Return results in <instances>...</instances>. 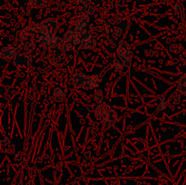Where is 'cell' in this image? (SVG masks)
<instances>
[{
	"mask_svg": "<svg viewBox=\"0 0 186 185\" xmlns=\"http://www.w3.org/2000/svg\"><path fill=\"white\" fill-rule=\"evenodd\" d=\"M109 109H108V106H107V104H98L96 105V107L94 108V115H95V117H96V119L98 120H102L103 117L104 116L105 113L107 112Z\"/></svg>",
	"mask_w": 186,
	"mask_h": 185,
	"instance_id": "9",
	"label": "cell"
},
{
	"mask_svg": "<svg viewBox=\"0 0 186 185\" xmlns=\"http://www.w3.org/2000/svg\"><path fill=\"white\" fill-rule=\"evenodd\" d=\"M117 26L123 30V32H126L129 28V22L127 20H122L117 24Z\"/></svg>",
	"mask_w": 186,
	"mask_h": 185,
	"instance_id": "18",
	"label": "cell"
},
{
	"mask_svg": "<svg viewBox=\"0 0 186 185\" xmlns=\"http://www.w3.org/2000/svg\"><path fill=\"white\" fill-rule=\"evenodd\" d=\"M17 185H25V184H24V183H22V182H20V183H18Z\"/></svg>",
	"mask_w": 186,
	"mask_h": 185,
	"instance_id": "35",
	"label": "cell"
},
{
	"mask_svg": "<svg viewBox=\"0 0 186 185\" xmlns=\"http://www.w3.org/2000/svg\"><path fill=\"white\" fill-rule=\"evenodd\" d=\"M76 45H74V43L72 42H67V41H64L63 43L61 44L60 45V50L61 52L63 53H66V52H69V51H72L76 48Z\"/></svg>",
	"mask_w": 186,
	"mask_h": 185,
	"instance_id": "13",
	"label": "cell"
},
{
	"mask_svg": "<svg viewBox=\"0 0 186 185\" xmlns=\"http://www.w3.org/2000/svg\"><path fill=\"white\" fill-rule=\"evenodd\" d=\"M66 92H67L66 89L63 90L61 87H56L53 90V94H54V96L57 102H62L66 97Z\"/></svg>",
	"mask_w": 186,
	"mask_h": 185,
	"instance_id": "12",
	"label": "cell"
},
{
	"mask_svg": "<svg viewBox=\"0 0 186 185\" xmlns=\"http://www.w3.org/2000/svg\"><path fill=\"white\" fill-rule=\"evenodd\" d=\"M157 99H158V101L159 102H163V101H165V97H164L163 96H157Z\"/></svg>",
	"mask_w": 186,
	"mask_h": 185,
	"instance_id": "28",
	"label": "cell"
},
{
	"mask_svg": "<svg viewBox=\"0 0 186 185\" xmlns=\"http://www.w3.org/2000/svg\"><path fill=\"white\" fill-rule=\"evenodd\" d=\"M71 78H72L71 82L76 87H84L87 76L84 75V73H74V75H73Z\"/></svg>",
	"mask_w": 186,
	"mask_h": 185,
	"instance_id": "7",
	"label": "cell"
},
{
	"mask_svg": "<svg viewBox=\"0 0 186 185\" xmlns=\"http://www.w3.org/2000/svg\"><path fill=\"white\" fill-rule=\"evenodd\" d=\"M30 38V35L27 29H23L17 34V39L20 41H27Z\"/></svg>",
	"mask_w": 186,
	"mask_h": 185,
	"instance_id": "15",
	"label": "cell"
},
{
	"mask_svg": "<svg viewBox=\"0 0 186 185\" xmlns=\"http://www.w3.org/2000/svg\"><path fill=\"white\" fill-rule=\"evenodd\" d=\"M122 33H123V30H122L119 26H116V27L114 29V32H113V35L115 36V37H119V36L122 35Z\"/></svg>",
	"mask_w": 186,
	"mask_h": 185,
	"instance_id": "21",
	"label": "cell"
},
{
	"mask_svg": "<svg viewBox=\"0 0 186 185\" xmlns=\"http://www.w3.org/2000/svg\"><path fill=\"white\" fill-rule=\"evenodd\" d=\"M114 69L115 71H117L119 73L121 72H124V69H125V65L124 64V62H122V61H119V60H114Z\"/></svg>",
	"mask_w": 186,
	"mask_h": 185,
	"instance_id": "16",
	"label": "cell"
},
{
	"mask_svg": "<svg viewBox=\"0 0 186 185\" xmlns=\"http://www.w3.org/2000/svg\"><path fill=\"white\" fill-rule=\"evenodd\" d=\"M88 23H89V15H86V14H84L76 22L74 29L77 30V31H80V32H81L82 30H84V28L86 27Z\"/></svg>",
	"mask_w": 186,
	"mask_h": 185,
	"instance_id": "11",
	"label": "cell"
},
{
	"mask_svg": "<svg viewBox=\"0 0 186 185\" xmlns=\"http://www.w3.org/2000/svg\"><path fill=\"white\" fill-rule=\"evenodd\" d=\"M184 55H185V56H186V50H185V52H184Z\"/></svg>",
	"mask_w": 186,
	"mask_h": 185,
	"instance_id": "36",
	"label": "cell"
},
{
	"mask_svg": "<svg viewBox=\"0 0 186 185\" xmlns=\"http://www.w3.org/2000/svg\"><path fill=\"white\" fill-rule=\"evenodd\" d=\"M168 106V104L165 102V101H163V102H160V104H158V110L159 111H163V110H165Z\"/></svg>",
	"mask_w": 186,
	"mask_h": 185,
	"instance_id": "23",
	"label": "cell"
},
{
	"mask_svg": "<svg viewBox=\"0 0 186 185\" xmlns=\"http://www.w3.org/2000/svg\"><path fill=\"white\" fill-rule=\"evenodd\" d=\"M101 81V78L99 75H94L92 76H87L86 83L83 88L84 89H92L94 87H97L99 85V83Z\"/></svg>",
	"mask_w": 186,
	"mask_h": 185,
	"instance_id": "8",
	"label": "cell"
},
{
	"mask_svg": "<svg viewBox=\"0 0 186 185\" xmlns=\"http://www.w3.org/2000/svg\"><path fill=\"white\" fill-rule=\"evenodd\" d=\"M178 91L186 96V73L183 76H181L178 84Z\"/></svg>",
	"mask_w": 186,
	"mask_h": 185,
	"instance_id": "14",
	"label": "cell"
},
{
	"mask_svg": "<svg viewBox=\"0 0 186 185\" xmlns=\"http://www.w3.org/2000/svg\"><path fill=\"white\" fill-rule=\"evenodd\" d=\"M180 100H181V94H180V93L176 92V93H173L172 96H170L169 103H172L173 105L178 104L180 103Z\"/></svg>",
	"mask_w": 186,
	"mask_h": 185,
	"instance_id": "17",
	"label": "cell"
},
{
	"mask_svg": "<svg viewBox=\"0 0 186 185\" xmlns=\"http://www.w3.org/2000/svg\"><path fill=\"white\" fill-rule=\"evenodd\" d=\"M39 42L41 45H43L46 47H56L58 45H61L63 41L60 37L56 35L54 33H45L41 34L39 36Z\"/></svg>",
	"mask_w": 186,
	"mask_h": 185,
	"instance_id": "2",
	"label": "cell"
},
{
	"mask_svg": "<svg viewBox=\"0 0 186 185\" xmlns=\"http://www.w3.org/2000/svg\"><path fill=\"white\" fill-rule=\"evenodd\" d=\"M97 41L95 39L94 36H92L90 34H88L86 31H84V33L82 34V43L80 45L81 49H88L92 50L94 49L95 45H96Z\"/></svg>",
	"mask_w": 186,
	"mask_h": 185,
	"instance_id": "4",
	"label": "cell"
},
{
	"mask_svg": "<svg viewBox=\"0 0 186 185\" xmlns=\"http://www.w3.org/2000/svg\"><path fill=\"white\" fill-rule=\"evenodd\" d=\"M31 57L27 58L25 55H17L14 58V65L17 67H22L25 66L26 64H30L31 63Z\"/></svg>",
	"mask_w": 186,
	"mask_h": 185,
	"instance_id": "10",
	"label": "cell"
},
{
	"mask_svg": "<svg viewBox=\"0 0 186 185\" xmlns=\"http://www.w3.org/2000/svg\"><path fill=\"white\" fill-rule=\"evenodd\" d=\"M90 15H93V14H94V7H93V6H90L89 7H88V11H87Z\"/></svg>",
	"mask_w": 186,
	"mask_h": 185,
	"instance_id": "27",
	"label": "cell"
},
{
	"mask_svg": "<svg viewBox=\"0 0 186 185\" xmlns=\"http://www.w3.org/2000/svg\"><path fill=\"white\" fill-rule=\"evenodd\" d=\"M84 156H86V158H92V157H91V152L87 151L86 153H84Z\"/></svg>",
	"mask_w": 186,
	"mask_h": 185,
	"instance_id": "29",
	"label": "cell"
},
{
	"mask_svg": "<svg viewBox=\"0 0 186 185\" xmlns=\"http://www.w3.org/2000/svg\"><path fill=\"white\" fill-rule=\"evenodd\" d=\"M117 120V114L114 110H108L102 119V123L105 127L113 126Z\"/></svg>",
	"mask_w": 186,
	"mask_h": 185,
	"instance_id": "5",
	"label": "cell"
},
{
	"mask_svg": "<svg viewBox=\"0 0 186 185\" xmlns=\"http://www.w3.org/2000/svg\"><path fill=\"white\" fill-rule=\"evenodd\" d=\"M161 2L163 4H168L169 3V0H161Z\"/></svg>",
	"mask_w": 186,
	"mask_h": 185,
	"instance_id": "33",
	"label": "cell"
},
{
	"mask_svg": "<svg viewBox=\"0 0 186 185\" xmlns=\"http://www.w3.org/2000/svg\"><path fill=\"white\" fill-rule=\"evenodd\" d=\"M56 169H57V170H61V163L60 162L56 164Z\"/></svg>",
	"mask_w": 186,
	"mask_h": 185,
	"instance_id": "32",
	"label": "cell"
},
{
	"mask_svg": "<svg viewBox=\"0 0 186 185\" xmlns=\"http://www.w3.org/2000/svg\"><path fill=\"white\" fill-rule=\"evenodd\" d=\"M76 5H81V4H83L84 3V0H76Z\"/></svg>",
	"mask_w": 186,
	"mask_h": 185,
	"instance_id": "31",
	"label": "cell"
},
{
	"mask_svg": "<svg viewBox=\"0 0 186 185\" xmlns=\"http://www.w3.org/2000/svg\"><path fill=\"white\" fill-rule=\"evenodd\" d=\"M10 144H11V139L7 136H4L2 141H1L2 146H8V145H10Z\"/></svg>",
	"mask_w": 186,
	"mask_h": 185,
	"instance_id": "20",
	"label": "cell"
},
{
	"mask_svg": "<svg viewBox=\"0 0 186 185\" xmlns=\"http://www.w3.org/2000/svg\"><path fill=\"white\" fill-rule=\"evenodd\" d=\"M40 32L41 34L45 33H56L57 28L59 27V24L56 22L55 18H46L43 22L40 23Z\"/></svg>",
	"mask_w": 186,
	"mask_h": 185,
	"instance_id": "3",
	"label": "cell"
},
{
	"mask_svg": "<svg viewBox=\"0 0 186 185\" xmlns=\"http://www.w3.org/2000/svg\"><path fill=\"white\" fill-rule=\"evenodd\" d=\"M79 11H80L81 13H86L88 11V7L87 6H86V5H84L83 7H79Z\"/></svg>",
	"mask_w": 186,
	"mask_h": 185,
	"instance_id": "26",
	"label": "cell"
},
{
	"mask_svg": "<svg viewBox=\"0 0 186 185\" xmlns=\"http://www.w3.org/2000/svg\"><path fill=\"white\" fill-rule=\"evenodd\" d=\"M179 9H180V5H175V6L173 7V10L175 12H178Z\"/></svg>",
	"mask_w": 186,
	"mask_h": 185,
	"instance_id": "30",
	"label": "cell"
},
{
	"mask_svg": "<svg viewBox=\"0 0 186 185\" xmlns=\"http://www.w3.org/2000/svg\"><path fill=\"white\" fill-rule=\"evenodd\" d=\"M7 153H10V154H12V153H15V145H8L7 146Z\"/></svg>",
	"mask_w": 186,
	"mask_h": 185,
	"instance_id": "25",
	"label": "cell"
},
{
	"mask_svg": "<svg viewBox=\"0 0 186 185\" xmlns=\"http://www.w3.org/2000/svg\"><path fill=\"white\" fill-rule=\"evenodd\" d=\"M19 51L20 49L18 47L17 48H15V47H4L1 51V57L3 59L10 60L11 58L17 56Z\"/></svg>",
	"mask_w": 186,
	"mask_h": 185,
	"instance_id": "6",
	"label": "cell"
},
{
	"mask_svg": "<svg viewBox=\"0 0 186 185\" xmlns=\"http://www.w3.org/2000/svg\"><path fill=\"white\" fill-rule=\"evenodd\" d=\"M170 49H171L172 52L176 53V54L181 52V47L178 45H172L171 46H170Z\"/></svg>",
	"mask_w": 186,
	"mask_h": 185,
	"instance_id": "24",
	"label": "cell"
},
{
	"mask_svg": "<svg viewBox=\"0 0 186 185\" xmlns=\"http://www.w3.org/2000/svg\"><path fill=\"white\" fill-rule=\"evenodd\" d=\"M23 152H15V154H14V160L15 161H21L23 159Z\"/></svg>",
	"mask_w": 186,
	"mask_h": 185,
	"instance_id": "22",
	"label": "cell"
},
{
	"mask_svg": "<svg viewBox=\"0 0 186 185\" xmlns=\"http://www.w3.org/2000/svg\"><path fill=\"white\" fill-rule=\"evenodd\" d=\"M117 53L122 62H124L126 67L131 65L132 58V48L128 43L125 41H121L118 47H117Z\"/></svg>",
	"mask_w": 186,
	"mask_h": 185,
	"instance_id": "1",
	"label": "cell"
},
{
	"mask_svg": "<svg viewBox=\"0 0 186 185\" xmlns=\"http://www.w3.org/2000/svg\"><path fill=\"white\" fill-rule=\"evenodd\" d=\"M94 100H95V102H96L97 104H102L103 102V99H104V96H103V92L102 91H97V92H95L94 93Z\"/></svg>",
	"mask_w": 186,
	"mask_h": 185,
	"instance_id": "19",
	"label": "cell"
},
{
	"mask_svg": "<svg viewBox=\"0 0 186 185\" xmlns=\"http://www.w3.org/2000/svg\"><path fill=\"white\" fill-rule=\"evenodd\" d=\"M88 3H89V0H84V3H83V4H84V5H86H86H87Z\"/></svg>",
	"mask_w": 186,
	"mask_h": 185,
	"instance_id": "34",
	"label": "cell"
}]
</instances>
